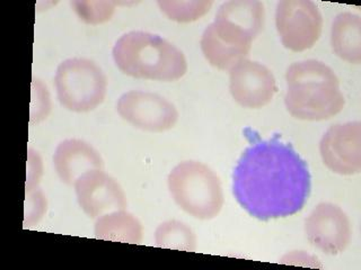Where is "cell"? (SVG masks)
Returning <instances> with one entry per match:
<instances>
[{
    "mask_svg": "<svg viewBox=\"0 0 361 270\" xmlns=\"http://www.w3.org/2000/svg\"><path fill=\"white\" fill-rule=\"evenodd\" d=\"M233 193L250 215L261 221L302 211L310 193L307 165L278 139L253 142L233 174Z\"/></svg>",
    "mask_w": 361,
    "mask_h": 270,
    "instance_id": "6da1fadb",
    "label": "cell"
},
{
    "mask_svg": "<svg viewBox=\"0 0 361 270\" xmlns=\"http://www.w3.org/2000/svg\"><path fill=\"white\" fill-rule=\"evenodd\" d=\"M288 112L302 121H325L343 110V95L334 71L316 60L295 62L286 73Z\"/></svg>",
    "mask_w": 361,
    "mask_h": 270,
    "instance_id": "7a4b0ae2",
    "label": "cell"
},
{
    "mask_svg": "<svg viewBox=\"0 0 361 270\" xmlns=\"http://www.w3.org/2000/svg\"><path fill=\"white\" fill-rule=\"evenodd\" d=\"M112 54L120 71L133 78L176 82L188 71L183 52L148 32L124 34L116 41Z\"/></svg>",
    "mask_w": 361,
    "mask_h": 270,
    "instance_id": "3957f363",
    "label": "cell"
},
{
    "mask_svg": "<svg viewBox=\"0 0 361 270\" xmlns=\"http://www.w3.org/2000/svg\"><path fill=\"white\" fill-rule=\"evenodd\" d=\"M167 183L174 202L195 219H214L223 208L219 177L203 163L180 162L169 174Z\"/></svg>",
    "mask_w": 361,
    "mask_h": 270,
    "instance_id": "277c9868",
    "label": "cell"
},
{
    "mask_svg": "<svg viewBox=\"0 0 361 270\" xmlns=\"http://www.w3.org/2000/svg\"><path fill=\"white\" fill-rule=\"evenodd\" d=\"M54 84L60 104L71 112L94 110L106 96V76L95 62L84 58H73L60 63Z\"/></svg>",
    "mask_w": 361,
    "mask_h": 270,
    "instance_id": "5b68a950",
    "label": "cell"
},
{
    "mask_svg": "<svg viewBox=\"0 0 361 270\" xmlns=\"http://www.w3.org/2000/svg\"><path fill=\"white\" fill-rule=\"evenodd\" d=\"M276 26L286 49L302 52L319 41L323 18L313 1L283 0L276 6Z\"/></svg>",
    "mask_w": 361,
    "mask_h": 270,
    "instance_id": "8992f818",
    "label": "cell"
},
{
    "mask_svg": "<svg viewBox=\"0 0 361 270\" xmlns=\"http://www.w3.org/2000/svg\"><path fill=\"white\" fill-rule=\"evenodd\" d=\"M255 39L257 37L244 28L216 16L214 22L203 32L201 50L212 67L219 70H229L245 60Z\"/></svg>",
    "mask_w": 361,
    "mask_h": 270,
    "instance_id": "52a82bcc",
    "label": "cell"
},
{
    "mask_svg": "<svg viewBox=\"0 0 361 270\" xmlns=\"http://www.w3.org/2000/svg\"><path fill=\"white\" fill-rule=\"evenodd\" d=\"M116 110L124 121L137 129L164 132L175 127L178 112L172 103L157 94L131 90L118 101Z\"/></svg>",
    "mask_w": 361,
    "mask_h": 270,
    "instance_id": "ba28073f",
    "label": "cell"
},
{
    "mask_svg": "<svg viewBox=\"0 0 361 270\" xmlns=\"http://www.w3.org/2000/svg\"><path fill=\"white\" fill-rule=\"evenodd\" d=\"M322 160L327 168L342 176L361 170V124H336L327 129L319 143Z\"/></svg>",
    "mask_w": 361,
    "mask_h": 270,
    "instance_id": "9c48e42d",
    "label": "cell"
},
{
    "mask_svg": "<svg viewBox=\"0 0 361 270\" xmlns=\"http://www.w3.org/2000/svg\"><path fill=\"white\" fill-rule=\"evenodd\" d=\"M310 245L327 255L343 252L351 240V223L347 214L331 202L314 208L305 224Z\"/></svg>",
    "mask_w": 361,
    "mask_h": 270,
    "instance_id": "30bf717a",
    "label": "cell"
},
{
    "mask_svg": "<svg viewBox=\"0 0 361 270\" xmlns=\"http://www.w3.org/2000/svg\"><path fill=\"white\" fill-rule=\"evenodd\" d=\"M229 89L235 101L246 108H262L278 91L274 73L265 65L243 60L231 69Z\"/></svg>",
    "mask_w": 361,
    "mask_h": 270,
    "instance_id": "8fae6325",
    "label": "cell"
},
{
    "mask_svg": "<svg viewBox=\"0 0 361 270\" xmlns=\"http://www.w3.org/2000/svg\"><path fill=\"white\" fill-rule=\"evenodd\" d=\"M75 189L79 206L92 219L127 207V198L121 186L103 170H92L82 174L75 183Z\"/></svg>",
    "mask_w": 361,
    "mask_h": 270,
    "instance_id": "7c38bea8",
    "label": "cell"
},
{
    "mask_svg": "<svg viewBox=\"0 0 361 270\" xmlns=\"http://www.w3.org/2000/svg\"><path fill=\"white\" fill-rule=\"evenodd\" d=\"M54 165L60 179L67 185H75L82 174L92 170H103L104 162L99 152L85 141L65 140L58 146Z\"/></svg>",
    "mask_w": 361,
    "mask_h": 270,
    "instance_id": "4fadbf2b",
    "label": "cell"
},
{
    "mask_svg": "<svg viewBox=\"0 0 361 270\" xmlns=\"http://www.w3.org/2000/svg\"><path fill=\"white\" fill-rule=\"evenodd\" d=\"M331 45L338 58L359 65L361 62L360 16L353 13L338 15L331 28Z\"/></svg>",
    "mask_w": 361,
    "mask_h": 270,
    "instance_id": "5bb4252c",
    "label": "cell"
},
{
    "mask_svg": "<svg viewBox=\"0 0 361 270\" xmlns=\"http://www.w3.org/2000/svg\"><path fill=\"white\" fill-rule=\"evenodd\" d=\"M95 236L109 241L140 243L142 226L137 217L124 210L111 212L96 221Z\"/></svg>",
    "mask_w": 361,
    "mask_h": 270,
    "instance_id": "9a60e30c",
    "label": "cell"
},
{
    "mask_svg": "<svg viewBox=\"0 0 361 270\" xmlns=\"http://www.w3.org/2000/svg\"><path fill=\"white\" fill-rule=\"evenodd\" d=\"M156 245L178 250L195 251L197 238L195 232L180 221H169L156 230Z\"/></svg>",
    "mask_w": 361,
    "mask_h": 270,
    "instance_id": "2e32d148",
    "label": "cell"
},
{
    "mask_svg": "<svg viewBox=\"0 0 361 270\" xmlns=\"http://www.w3.org/2000/svg\"><path fill=\"white\" fill-rule=\"evenodd\" d=\"M159 8L169 20L178 22H190L200 20L208 13L212 1H158Z\"/></svg>",
    "mask_w": 361,
    "mask_h": 270,
    "instance_id": "e0dca14e",
    "label": "cell"
},
{
    "mask_svg": "<svg viewBox=\"0 0 361 270\" xmlns=\"http://www.w3.org/2000/svg\"><path fill=\"white\" fill-rule=\"evenodd\" d=\"M76 7L77 14L82 17V20L88 24H101L111 20L114 7L116 3H107V1H99V3H82L76 1L73 4Z\"/></svg>",
    "mask_w": 361,
    "mask_h": 270,
    "instance_id": "ac0fdd59",
    "label": "cell"
}]
</instances>
